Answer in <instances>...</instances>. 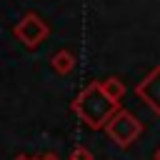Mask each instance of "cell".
<instances>
[{
	"label": "cell",
	"mask_w": 160,
	"mask_h": 160,
	"mask_svg": "<svg viewBox=\"0 0 160 160\" xmlns=\"http://www.w3.org/2000/svg\"><path fill=\"white\" fill-rule=\"evenodd\" d=\"M115 105L118 102H112L108 95H105V90L100 88V82H92V85H88L80 95H78V100H75V112L90 125V128H100V125H105L108 122V118H110V112L115 110Z\"/></svg>",
	"instance_id": "obj_1"
},
{
	"label": "cell",
	"mask_w": 160,
	"mask_h": 160,
	"mask_svg": "<svg viewBox=\"0 0 160 160\" xmlns=\"http://www.w3.org/2000/svg\"><path fill=\"white\" fill-rule=\"evenodd\" d=\"M140 122L130 115V112H125V110H120L110 122H108V135L118 142V145H122V148H128L138 135H140Z\"/></svg>",
	"instance_id": "obj_2"
},
{
	"label": "cell",
	"mask_w": 160,
	"mask_h": 160,
	"mask_svg": "<svg viewBox=\"0 0 160 160\" xmlns=\"http://www.w3.org/2000/svg\"><path fill=\"white\" fill-rule=\"evenodd\" d=\"M15 35H18V40L20 42H25L28 48H35L45 35H48V25L38 18V15H25L18 25H15Z\"/></svg>",
	"instance_id": "obj_3"
},
{
	"label": "cell",
	"mask_w": 160,
	"mask_h": 160,
	"mask_svg": "<svg viewBox=\"0 0 160 160\" xmlns=\"http://www.w3.org/2000/svg\"><path fill=\"white\" fill-rule=\"evenodd\" d=\"M135 92H138L155 112H160V68L152 70V72L145 78V82H140V85L135 88Z\"/></svg>",
	"instance_id": "obj_4"
},
{
	"label": "cell",
	"mask_w": 160,
	"mask_h": 160,
	"mask_svg": "<svg viewBox=\"0 0 160 160\" xmlns=\"http://www.w3.org/2000/svg\"><path fill=\"white\" fill-rule=\"evenodd\" d=\"M52 68H55L60 75H68V72L75 68V58H72V52H68V50H58V52L52 55Z\"/></svg>",
	"instance_id": "obj_5"
},
{
	"label": "cell",
	"mask_w": 160,
	"mask_h": 160,
	"mask_svg": "<svg viewBox=\"0 0 160 160\" xmlns=\"http://www.w3.org/2000/svg\"><path fill=\"white\" fill-rule=\"evenodd\" d=\"M100 88L105 90V95H108L112 102H118V100L122 98V92H125V88H122V82H120L118 78H108L105 82H100Z\"/></svg>",
	"instance_id": "obj_6"
},
{
	"label": "cell",
	"mask_w": 160,
	"mask_h": 160,
	"mask_svg": "<svg viewBox=\"0 0 160 160\" xmlns=\"http://www.w3.org/2000/svg\"><path fill=\"white\" fill-rule=\"evenodd\" d=\"M70 160H92V155H90V150H85V148H78L75 152H72V158Z\"/></svg>",
	"instance_id": "obj_7"
},
{
	"label": "cell",
	"mask_w": 160,
	"mask_h": 160,
	"mask_svg": "<svg viewBox=\"0 0 160 160\" xmlns=\"http://www.w3.org/2000/svg\"><path fill=\"white\" fill-rule=\"evenodd\" d=\"M42 160H55V155H45V158H42Z\"/></svg>",
	"instance_id": "obj_8"
},
{
	"label": "cell",
	"mask_w": 160,
	"mask_h": 160,
	"mask_svg": "<svg viewBox=\"0 0 160 160\" xmlns=\"http://www.w3.org/2000/svg\"><path fill=\"white\" fill-rule=\"evenodd\" d=\"M15 160H30V158H25V155H18V158H15Z\"/></svg>",
	"instance_id": "obj_9"
},
{
	"label": "cell",
	"mask_w": 160,
	"mask_h": 160,
	"mask_svg": "<svg viewBox=\"0 0 160 160\" xmlns=\"http://www.w3.org/2000/svg\"><path fill=\"white\" fill-rule=\"evenodd\" d=\"M155 158H158V160H160V150H158V152H155Z\"/></svg>",
	"instance_id": "obj_10"
},
{
	"label": "cell",
	"mask_w": 160,
	"mask_h": 160,
	"mask_svg": "<svg viewBox=\"0 0 160 160\" xmlns=\"http://www.w3.org/2000/svg\"><path fill=\"white\" fill-rule=\"evenodd\" d=\"M30 160H42V158H30Z\"/></svg>",
	"instance_id": "obj_11"
}]
</instances>
